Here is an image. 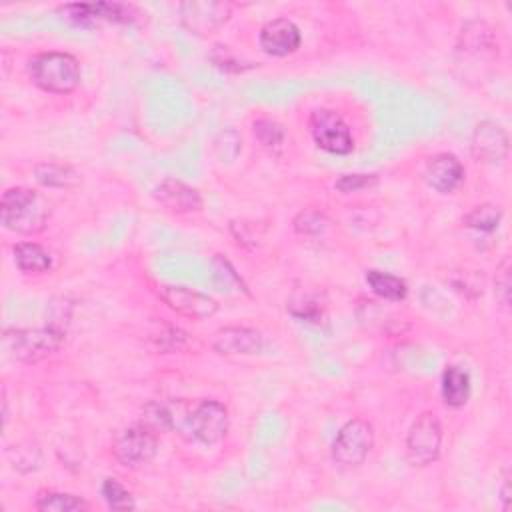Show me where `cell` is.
<instances>
[{
    "mask_svg": "<svg viewBox=\"0 0 512 512\" xmlns=\"http://www.w3.org/2000/svg\"><path fill=\"white\" fill-rule=\"evenodd\" d=\"M308 126L318 148L338 156L350 154L354 150V138L350 134V128L334 110H312L308 116Z\"/></svg>",
    "mask_w": 512,
    "mask_h": 512,
    "instance_id": "ba28073f",
    "label": "cell"
},
{
    "mask_svg": "<svg viewBox=\"0 0 512 512\" xmlns=\"http://www.w3.org/2000/svg\"><path fill=\"white\" fill-rule=\"evenodd\" d=\"M510 138L508 132L494 120H482L476 124L470 140L472 156L484 164H500L508 158Z\"/></svg>",
    "mask_w": 512,
    "mask_h": 512,
    "instance_id": "8fae6325",
    "label": "cell"
},
{
    "mask_svg": "<svg viewBox=\"0 0 512 512\" xmlns=\"http://www.w3.org/2000/svg\"><path fill=\"white\" fill-rule=\"evenodd\" d=\"M366 284L370 286V290L390 302H402L408 294V286L402 278L390 274V272H382V270H368L366 272Z\"/></svg>",
    "mask_w": 512,
    "mask_h": 512,
    "instance_id": "ffe728a7",
    "label": "cell"
},
{
    "mask_svg": "<svg viewBox=\"0 0 512 512\" xmlns=\"http://www.w3.org/2000/svg\"><path fill=\"white\" fill-rule=\"evenodd\" d=\"M442 448V426L432 412L420 414L406 434V458L412 466L424 468L438 460Z\"/></svg>",
    "mask_w": 512,
    "mask_h": 512,
    "instance_id": "8992f818",
    "label": "cell"
},
{
    "mask_svg": "<svg viewBox=\"0 0 512 512\" xmlns=\"http://www.w3.org/2000/svg\"><path fill=\"white\" fill-rule=\"evenodd\" d=\"M258 42H260V48L268 56L282 58V56H288L298 50L302 36H300V28L292 20L274 18V20H268L260 28Z\"/></svg>",
    "mask_w": 512,
    "mask_h": 512,
    "instance_id": "7c38bea8",
    "label": "cell"
},
{
    "mask_svg": "<svg viewBox=\"0 0 512 512\" xmlns=\"http://www.w3.org/2000/svg\"><path fill=\"white\" fill-rule=\"evenodd\" d=\"M102 498L108 504V508L112 510H132L136 506L132 494L116 480V478H106L102 482Z\"/></svg>",
    "mask_w": 512,
    "mask_h": 512,
    "instance_id": "603a6c76",
    "label": "cell"
},
{
    "mask_svg": "<svg viewBox=\"0 0 512 512\" xmlns=\"http://www.w3.org/2000/svg\"><path fill=\"white\" fill-rule=\"evenodd\" d=\"M252 132H254L256 140L266 148H278L286 138V132H284L282 124H278L272 118L254 120L252 122Z\"/></svg>",
    "mask_w": 512,
    "mask_h": 512,
    "instance_id": "cb8c5ba5",
    "label": "cell"
},
{
    "mask_svg": "<svg viewBox=\"0 0 512 512\" xmlns=\"http://www.w3.org/2000/svg\"><path fill=\"white\" fill-rule=\"evenodd\" d=\"M374 448V428L364 418L348 420L332 442V458L340 466H358Z\"/></svg>",
    "mask_w": 512,
    "mask_h": 512,
    "instance_id": "52a82bcc",
    "label": "cell"
},
{
    "mask_svg": "<svg viewBox=\"0 0 512 512\" xmlns=\"http://www.w3.org/2000/svg\"><path fill=\"white\" fill-rule=\"evenodd\" d=\"M34 178L46 188H74L80 184V174L60 162H40L34 166Z\"/></svg>",
    "mask_w": 512,
    "mask_h": 512,
    "instance_id": "d6986e66",
    "label": "cell"
},
{
    "mask_svg": "<svg viewBox=\"0 0 512 512\" xmlns=\"http://www.w3.org/2000/svg\"><path fill=\"white\" fill-rule=\"evenodd\" d=\"M34 508L44 512H82V510H90V504L76 494L42 490L34 500Z\"/></svg>",
    "mask_w": 512,
    "mask_h": 512,
    "instance_id": "44dd1931",
    "label": "cell"
},
{
    "mask_svg": "<svg viewBox=\"0 0 512 512\" xmlns=\"http://www.w3.org/2000/svg\"><path fill=\"white\" fill-rule=\"evenodd\" d=\"M152 194L162 208H166L168 212H174V214L200 212L204 206L202 194L196 188H192L186 182L176 180V178H164L154 188Z\"/></svg>",
    "mask_w": 512,
    "mask_h": 512,
    "instance_id": "5bb4252c",
    "label": "cell"
},
{
    "mask_svg": "<svg viewBox=\"0 0 512 512\" xmlns=\"http://www.w3.org/2000/svg\"><path fill=\"white\" fill-rule=\"evenodd\" d=\"M180 22L182 26L196 34L206 36L216 32L220 26H224L232 16V4L228 2H212V0H192L182 2L178 6Z\"/></svg>",
    "mask_w": 512,
    "mask_h": 512,
    "instance_id": "9c48e42d",
    "label": "cell"
},
{
    "mask_svg": "<svg viewBox=\"0 0 512 512\" xmlns=\"http://www.w3.org/2000/svg\"><path fill=\"white\" fill-rule=\"evenodd\" d=\"M328 224V218L324 212L320 210H302L294 220H292V228L296 234L302 236H316L320 232H324Z\"/></svg>",
    "mask_w": 512,
    "mask_h": 512,
    "instance_id": "d4e9b609",
    "label": "cell"
},
{
    "mask_svg": "<svg viewBox=\"0 0 512 512\" xmlns=\"http://www.w3.org/2000/svg\"><path fill=\"white\" fill-rule=\"evenodd\" d=\"M30 80L44 92L70 94L78 88L82 72L80 62L68 52H40L28 60Z\"/></svg>",
    "mask_w": 512,
    "mask_h": 512,
    "instance_id": "7a4b0ae2",
    "label": "cell"
},
{
    "mask_svg": "<svg viewBox=\"0 0 512 512\" xmlns=\"http://www.w3.org/2000/svg\"><path fill=\"white\" fill-rule=\"evenodd\" d=\"M158 296L170 310L194 322L208 320L218 312V302L212 296L186 286H162Z\"/></svg>",
    "mask_w": 512,
    "mask_h": 512,
    "instance_id": "30bf717a",
    "label": "cell"
},
{
    "mask_svg": "<svg viewBox=\"0 0 512 512\" xmlns=\"http://www.w3.org/2000/svg\"><path fill=\"white\" fill-rule=\"evenodd\" d=\"M376 182H378L376 174H344L334 182V188L344 194H350V192L364 190Z\"/></svg>",
    "mask_w": 512,
    "mask_h": 512,
    "instance_id": "83f0119b",
    "label": "cell"
},
{
    "mask_svg": "<svg viewBox=\"0 0 512 512\" xmlns=\"http://www.w3.org/2000/svg\"><path fill=\"white\" fill-rule=\"evenodd\" d=\"M458 50L472 56H494L498 54V40L494 36V30L480 20L468 22L458 38Z\"/></svg>",
    "mask_w": 512,
    "mask_h": 512,
    "instance_id": "2e32d148",
    "label": "cell"
},
{
    "mask_svg": "<svg viewBox=\"0 0 512 512\" xmlns=\"http://www.w3.org/2000/svg\"><path fill=\"white\" fill-rule=\"evenodd\" d=\"M16 266L26 274H44L52 268L50 252L36 242H20L12 248Z\"/></svg>",
    "mask_w": 512,
    "mask_h": 512,
    "instance_id": "ac0fdd59",
    "label": "cell"
},
{
    "mask_svg": "<svg viewBox=\"0 0 512 512\" xmlns=\"http://www.w3.org/2000/svg\"><path fill=\"white\" fill-rule=\"evenodd\" d=\"M470 376L464 368L450 364L444 368L442 372V380H440V392H442V400L446 406L450 408H460L468 402L470 398Z\"/></svg>",
    "mask_w": 512,
    "mask_h": 512,
    "instance_id": "e0dca14e",
    "label": "cell"
},
{
    "mask_svg": "<svg viewBox=\"0 0 512 512\" xmlns=\"http://www.w3.org/2000/svg\"><path fill=\"white\" fill-rule=\"evenodd\" d=\"M158 452L156 430L148 422H138L124 428L112 442L114 458L130 470L146 466Z\"/></svg>",
    "mask_w": 512,
    "mask_h": 512,
    "instance_id": "277c9868",
    "label": "cell"
},
{
    "mask_svg": "<svg viewBox=\"0 0 512 512\" xmlns=\"http://www.w3.org/2000/svg\"><path fill=\"white\" fill-rule=\"evenodd\" d=\"M494 296H496L498 308L502 312H508L510 310V262H508V258L502 260V264L496 268Z\"/></svg>",
    "mask_w": 512,
    "mask_h": 512,
    "instance_id": "4316f807",
    "label": "cell"
},
{
    "mask_svg": "<svg viewBox=\"0 0 512 512\" xmlns=\"http://www.w3.org/2000/svg\"><path fill=\"white\" fill-rule=\"evenodd\" d=\"M212 348L224 356H252L262 352L264 338L248 326H224L214 332Z\"/></svg>",
    "mask_w": 512,
    "mask_h": 512,
    "instance_id": "4fadbf2b",
    "label": "cell"
},
{
    "mask_svg": "<svg viewBox=\"0 0 512 512\" xmlns=\"http://www.w3.org/2000/svg\"><path fill=\"white\" fill-rule=\"evenodd\" d=\"M184 432H188L190 440L202 444L220 442L228 432V408L212 398L200 400L196 406L188 408Z\"/></svg>",
    "mask_w": 512,
    "mask_h": 512,
    "instance_id": "5b68a950",
    "label": "cell"
},
{
    "mask_svg": "<svg viewBox=\"0 0 512 512\" xmlns=\"http://www.w3.org/2000/svg\"><path fill=\"white\" fill-rule=\"evenodd\" d=\"M502 208L498 204H492V202H484V204H478L474 206L464 218L462 222L472 228V230H478V232H492L500 226L502 222Z\"/></svg>",
    "mask_w": 512,
    "mask_h": 512,
    "instance_id": "7402d4cb",
    "label": "cell"
},
{
    "mask_svg": "<svg viewBox=\"0 0 512 512\" xmlns=\"http://www.w3.org/2000/svg\"><path fill=\"white\" fill-rule=\"evenodd\" d=\"M240 148H242L240 136H238V132L232 130V128L222 130V132L216 136V140H214V152H216V156H218L220 162H232V160L238 156Z\"/></svg>",
    "mask_w": 512,
    "mask_h": 512,
    "instance_id": "484cf974",
    "label": "cell"
},
{
    "mask_svg": "<svg viewBox=\"0 0 512 512\" xmlns=\"http://www.w3.org/2000/svg\"><path fill=\"white\" fill-rule=\"evenodd\" d=\"M64 340V332L56 326L38 330H4L2 348L18 362H38L54 354Z\"/></svg>",
    "mask_w": 512,
    "mask_h": 512,
    "instance_id": "3957f363",
    "label": "cell"
},
{
    "mask_svg": "<svg viewBox=\"0 0 512 512\" xmlns=\"http://www.w3.org/2000/svg\"><path fill=\"white\" fill-rule=\"evenodd\" d=\"M424 178L436 192L452 194L464 182V166L454 154L440 152L428 158Z\"/></svg>",
    "mask_w": 512,
    "mask_h": 512,
    "instance_id": "9a60e30c",
    "label": "cell"
},
{
    "mask_svg": "<svg viewBox=\"0 0 512 512\" xmlns=\"http://www.w3.org/2000/svg\"><path fill=\"white\" fill-rule=\"evenodd\" d=\"M500 498H502V508L508 510V508H510V474H508V470L504 472V478H502Z\"/></svg>",
    "mask_w": 512,
    "mask_h": 512,
    "instance_id": "f1b7e54d",
    "label": "cell"
},
{
    "mask_svg": "<svg viewBox=\"0 0 512 512\" xmlns=\"http://www.w3.org/2000/svg\"><path fill=\"white\" fill-rule=\"evenodd\" d=\"M0 218L2 226L10 232L24 236L38 234L46 228V222L50 218V204L40 192L24 186H14L2 194Z\"/></svg>",
    "mask_w": 512,
    "mask_h": 512,
    "instance_id": "6da1fadb",
    "label": "cell"
}]
</instances>
